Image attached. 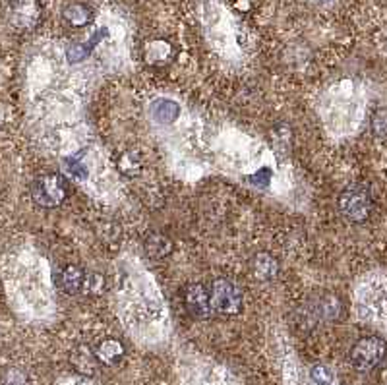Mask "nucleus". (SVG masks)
<instances>
[{"instance_id": "11", "label": "nucleus", "mask_w": 387, "mask_h": 385, "mask_svg": "<svg viewBox=\"0 0 387 385\" xmlns=\"http://www.w3.org/2000/svg\"><path fill=\"white\" fill-rule=\"evenodd\" d=\"M72 364L74 368L83 375H93L95 370H97V364H99V358L95 355V351H92L90 346H78L74 353H72Z\"/></svg>"}, {"instance_id": "19", "label": "nucleus", "mask_w": 387, "mask_h": 385, "mask_svg": "<svg viewBox=\"0 0 387 385\" xmlns=\"http://www.w3.org/2000/svg\"><path fill=\"white\" fill-rule=\"evenodd\" d=\"M312 379L316 385H331L333 384V374L331 370L326 368V366H314L312 368Z\"/></svg>"}, {"instance_id": "12", "label": "nucleus", "mask_w": 387, "mask_h": 385, "mask_svg": "<svg viewBox=\"0 0 387 385\" xmlns=\"http://www.w3.org/2000/svg\"><path fill=\"white\" fill-rule=\"evenodd\" d=\"M95 355H97L101 364H118L124 356V346L123 343L116 341V339H105L103 343H99V345L95 346Z\"/></svg>"}, {"instance_id": "21", "label": "nucleus", "mask_w": 387, "mask_h": 385, "mask_svg": "<svg viewBox=\"0 0 387 385\" xmlns=\"http://www.w3.org/2000/svg\"><path fill=\"white\" fill-rule=\"evenodd\" d=\"M374 132L379 134V136L387 134V111H379L374 116Z\"/></svg>"}, {"instance_id": "8", "label": "nucleus", "mask_w": 387, "mask_h": 385, "mask_svg": "<svg viewBox=\"0 0 387 385\" xmlns=\"http://www.w3.org/2000/svg\"><path fill=\"white\" fill-rule=\"evenodd\" d=\"M174 49L169 41L163 39H153L145 45L143 49V59L147 64H155V66H161L167 64L169 61H173Z\"/></svg>"}, {"instance_id": "13", "label": "nucleus", "mask_w": 387, "mask_h": 385, "mask_svg": "<svg viewBox=\"0 0 387 385\" xmlns=\"http://www.w3.org/2000/svg\"><path fill=\"white\" fill-rule=\"evenodd\" d=\"M83 283H85V273H83L82 267H78V265L64 267V271L61 275V287L64 293H80V291H83Z\"/></svg>"}, {"instance_id": "2", "label": "nucleus", "mask_w": 387, "mask_h": 385, "mask_svg": "<svg viewBox=\"0 0 387 385\" xmlns=\"http://www.w3.org/2000/svg\"><path fill=\"white\" fill-rule=\"evenodd\" d=\"M386 353L387 345L384 339H379L376 335L362 337L351 348V364L355 366V370L358 372H370L376 366L381 364V360L386 358Z\"/></svg>"}, {"instance_id": "3", "label": "nucleus", "mask_w": 387, "mask_h": 385, "mask_svg": "<svg viewBox=\"0 0 387 385\" xmlns=\"http://www.w3.org/2000/svg\"><path fill=\"white\" fill-rule=\"evenodd\" d=\"M339 211L351 223H364L372 213V196L366 186H348L339 196Z\"/></svg>"}, {"instance_id": "16", "label": "nucleus", "mask_w": 387, "mask_h": 385, "mask_svg": "<svg viewBox=\"0 0 387 385\" xmlns=\"http://www.w3.org/2000/svg\"><path fill=\"white\" fill-rule=\"evenodd\" d=\"M92 10L83 4H70L64 8V20L74 28H83L92 21Z\"/></svg>"}, {"instance_id": "20", "label": "nucleus", "mask_w": 387, "mask_h": 385, "mask_svg": "<svg viewBox=\"0 0 387 385\" xmlns=\"http://www.w3.org/2000/svg\"><path fill=\"white\" fill-rule=\"evenodd\" d=\"M246 180L252 184V186H255V188H267L269 183H271V171L269 169H260L258 173L250 174Z\"/></svg>"}, {"instance_id": "22", "label": "nucleus", "mask_w": 387, "mask_h": 385, "mask_svg": "<svg viewBox=\"0 0 387 385\" xmlns=\"http://www.w3.org/2000/svg\"><path fill=\"white\" fill-rule=\"evenodd\" d=\"M68 167H70V171L74 176H80V178H85V173H87V169L80 165L78 159H68Z\"/></svg>"}, {"instance_id": "4", "label": "nucleus", "mask_w": 387, "mask_h": 385, "mask_svg": "<svg viewBox=\"0 0 387 385\" xmlns=\"http://www.w3.org/2000/svg\"><path fill=\"white\" fill-rule=\"evenodd\" d=\"M209 298L213 314L236 315L242 312V293L233 281L217 279L209 287Z\"/></svg>"}, {"instance_id": "7", "label": "nucleus", "mask_w": 387, "mask_h": 385, "mask_svg": "<svg viewBox=\"0 0 387 385\" xmlns=\"http://www.w3.org/2000/svg\"><path fill=\"white\" fill-rule=\"evenodd\" d=\"M341 310H343V306H341V300L333 296V294H326V296H322V298H317L316 302H312V304L308 306V315H314L317 320H335L341 315Z\"/></svg>"}, {"instance_id": "5", "label": "nucleus", "mask_w": 387, "mask_h": 385, "mask_svg": "<svg viewBox=\"0 0 387 385\" xmlns=\"http://www.w3.org/2000/svg\"><path fill=\"white\" fill-rule=\"evenodd\" d=\"M8 20L16 30H33L41 20V6L37 0H12L8 8Z\"/></svg>"}, {"instance_id": "15", "label": "nucleus", "mask_w": 387, "mask_h": 385, "mask_svg": "<svg viewBox=\"0 0 387 385\" xmlns=\"http://www.w3.org/2000/svg\"><path fill=\"white\" fill-rule=\"evenodd\" d=\"M178 112H180L178 105L174 101H169V99H159V101H155L151 105V116L157 122H161V124H169V122L176 121Z\"/></svg>"}, {"instance_id": "10", "label": "nucleus", "mask_w": 387, "mask_h": 385, "mask_svg": "<svg viewBox=\"0 0 387 385\" xmlns=\"http://www.w3.org/2000/svg\"><path fill=\"white\" fill-rule=\"evenodd\" d=\"M109 35V31L105 30V28H101V30H97L95 33H93L92 39H87L85 43H78V45H72L70 49L66 51V59H68V62H72V64H76V62H82L85 61L90 54L93 52V49L101 43L105 37Z\"/></svg>"}, {"instance_id": "9", "label": "nucleus", "mask_w": 387, "mask_h": 385, "mask_svg": "<svg viewBox=\"0 0 387 385\" xmlns=\"http://www.w3.org/2000/svg\"><path fill=\"white\" fill-rule=\"evenodd\" d=\"M252 273L258 281H273L277 275H279V264L271 253H255L254 260H252Z\"/></svg>"}, {"instance_id": "17", "label": "nucleus", "mask_w": 387, "mask_h": 385, "mask_svg": "<svg viewBox=\"0 0 387 385\" xmlns=\"http://www.w3.org/2000/svg\"><path fill=\"white\" fill-rule=\"evenodd\" d=\"M118 167H121V171H123L126 176H136V174H140V169H142L140 155L134 152L124 153L123 157H121V161H118Z\"/></svg>"}, {"instance_id": "14", "label": "nucleus", "mask_w": 387, "mask_h": 385, "mask_svg": "<svg viewBox=\"0 0 387 385\" xmlns=\"http://www.w3.org/2000/svg\"><path fill=\"white\" fill-rule=\"evenodd\" d=\"M145 252L149 258H155V260H161L165 256H169L171 250H173V242L165 236V234H149L145 238Z\"/></svg>"}, {"instance_id": "18", "label": "nucleus", "mask_w": 387, "mask_h": 385, "mask_svg": "<svg viewBox=\"0 0 387 385\" xmlns=\"http://www.w3.org/2000/svg\"><path fill=\"white\" fill-rule=\"evenodd\" d=\"M103 287H105V283H103V277L99 273H90L85 275V283H83V291L82 293L85 294H101L103 293Z\"/></svg>"}, {"instance_id": "1", "label": "nucleus", "mask_w": 387, "mask_h": 385, "mask_svg": "<svg viewBox=\"0 0 387 385\" xmlns=\"http://www.w3.org/2000/svg\"><path fill=\"white\" fill-rule=\"evenodd\" d=\"M68 196V186L61 174H41L31 183V198L41 207H56Z\"/></svg>"}, {"instance_id": "6", "label": "nucleus", "mask_w": 387, "mask_h": 385, "mask_svg": "<svg viewBox=\"0 0 387 385\" xmlns=\"http://www.w3.org/2000/svg\"><path fill=\"white\" fill-rule=\"evenodd\" d=\"M184 300H186L188 312H190L193 318H198V320H207V318L213 315L209 291L205 289L204 284H188V287H186V293H184Z\"/></svg>"}]
</instances>
